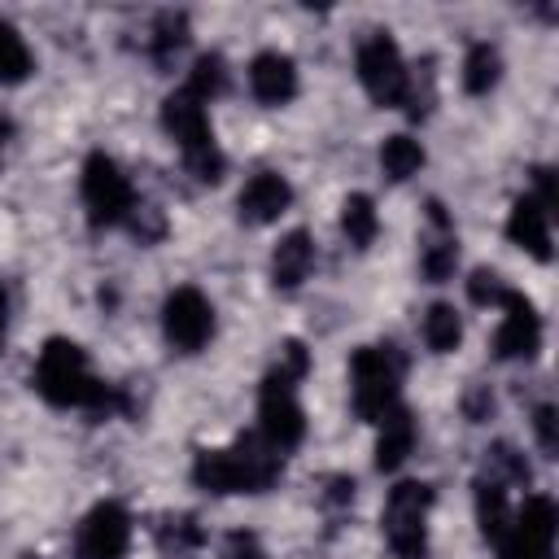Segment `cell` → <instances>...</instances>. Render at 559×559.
<instances>
[{
  "label": "cell",
  "instance_id": "e0dca14e",
  "mask_svg": "<svg viewBox=\"0 0 559 559\" xmlns=\"http://www.w3.org/2000/svg\"><path fill=\"white\" fill-rule=\"evenodd\" d=\"M376 428H380V437H376V467L380 472H397L411 459V450H415V419H411L406 406H393Z\"/></svg>",
  "mask_w": 559,
  "mask_h": 559
},
{
  "label": "cell",
  "instance_id": "d6986e66",
  "mask_svg": "<svg viewBox=\"0 0 559 559\" xmlns=\"http://www.w3.org/2000/svg\"><path fill=\"white\" fill-rule=\"evenodd\" d=\"M476 524H480V537L498 546V537L507 533L511 524V502H507V485L493 480V476H480L476 480Z\"/></svg>",
  "mask_w": 559,
  "mask_h": 559
},
{
  "label": "cell",
  "instance_id": "4316f807",
  "mask_svg": "<svg viewBox=\"0 0 559 559\" xmlns=\"http://www.w3.org/2000/svg\"><path fill=\"white\" fill-rule=\"evenodd\" d=\"M183 39H188V22H183L179 13H162V17H157V31H153V57L166 66V61L183 48Z\"/></svg>",
  "mask_w": 559,
  "mask_h": 559
},
{
  "label": "cell",
  "instance_id": "9c48e42d",
  "mask_svg": "<svg viewBox=\"0 0 559 559\" xmlns=\"http://www.w3.org/2000/svg\"><path fill=\"white\" fill-rule=\"evenodd\" d=\"M555 502L546 493H528L498 537V559H555Z\"/></svg>",
  "mask_w": 559,
  "mask_h": 559
},
{
  "label": "cell",
  "instance_id": "f1b7e54d",
  "mask_svg": "<svg viewBox=\"0 0 559 559\" xmlns=\"http://www.w3.org/2000/svg\"><path fill=\"white\" fill-rule=\"evenodd\" d=\"M533 432H537L542 454H555L559 450V441H555V406H537L533 411Z\"/></svg>",
  "mask_w": 559,
  "mask_h": 559
},
{
  "label": "cell",
  "instance_id": "8992f818",
  "mask_svg": "<svg viewBox=\"0 0 559 559\" xmlns=\"http://www.w3.org/2000/svg\"><path fill=\"white\" fill-rule=\"evenodd\" d=\"M428 511H432V485L424 480H397L384 498V542L397 559H424L428 550Z\"/></svg>",
  "mask_w": 559,
  "mask_h": 559
},
{
  "label": "cell",
  "instance_id": "4dcf8cb0",
  "mask_svg": "<svg viewBox=\"0 0 559 559\" xmlns=\"http://www.w3.org/2000/svg\"><path fill=\"white\" fill-rule=\"evenodd\" d=\"M197 542H201V528L192 520H179L175 528H162V546H175L179 550V546H197Z\"/></svg>",
  "mask_w": 559,
  "mask_h": 559
},
{
  "label": "cell",
  "instance_id": "9a60e30c",
  "mask_svg": "<svg viewBox=\"0 0 559 559\" xmlns=\"http://www.w3.org/2000/svg\"><path fill=\"white\" fill-rule=\"evenodd\" d=\"M249 92L262 105H288L297 96V66L288 52H258L249 61Z\"/></svg>",
  "mask_w": 559,
  "mask_h": 559
},
{
  "label": "cell",
  "instance_id": "8fae6325",
  "mask_svg": "<svg viewBox=\"0 0 559 559\" xmlns=\"http://www.w3.org/2000/svg\"><path fill=\"white\" fill-rule=\"evenodd\" d=\"M131 546V515L122 502H96L74 537L79 559H122Z\"/></svg>",
  "mask_w": 559,
  "mask_h": 559
},
{
  "label": "cell",
  "instance_id": "f546056e",
  "mask_svg": "<svg viewBox=\"0 0 559 559\" xmlns=\"http://www.w3.org/2000/svg\"><path fill=\"white\" fill-rule=\"evenodd\" d=\"M227 559H262V546L253 533H227Z\"/></svg>",
  "mask_w": 559,
  "mask_h": 559
},
{
  "label": "cell",
  "instance_id": "6da1fadb",
  "mask_svg": "<svg viewBox=\"0 0 559 559\" xmlns=\"http://www.w3.org/2000/svg\"><path fill=\"white\" fill-rule=\"evenodd\" d=\"M35 393L48 406H61V411H92V415L127 411V393L118 384L100 380L92 371L87 354L66 336H52L39 349V358H35Z\"/></svg>",
  "mask_w": 559,
  "mask_h": 559
},
{
  "label": "cell",
  "instance_id": "2e32d148",
  "mask_svg": "<svg viewBox=\"0 0 559 559\" xmlns=\"http://www.w3.org/2000/svg\"><path fill=\"white\" fill-rule=\"evenodd\" d=\"M428 218H432L437 236H428V240H424L419 271H424V280H428V284H445V280L454 275V266H459V240H454V227H450V218H445L441 201H428Z\"/></svg>",
  "mask_w": 559,
  "mask_h": 559
},
{
  "label": "cell",
  "instance_id": "5bb4252c",
  "mask_svg": "<svg viewBox=\"0 0 559 559\" xmlns=\"http://www.w3.org/2000/svg\"><path fill=\"white\" fill-rule=\"evenodd\" d=\"M507 236H511V245H520V249L533 253L537 262H550V258H555V249H550V210H546L533 192L511 205V214H507Z\"/></svg>",
  "mask_w": 559,
  "mask_h": 559
},
{
  "label": "cell",
  "instance_id": "7c38bea8",
  "mask_svg": "<svg viewBox=\"0 0 559 559\" xmlns=\"http://www.w3.org/2000/svg\"><path fill=\"white\" fill-rule=\"evenodd\" d=\"M502 310V323L493 332V358L511 362V358H533L537 345H542V314L537 306L511 288V297L498 306Z\"/></svg>",
  "mask_w": 559,
  "mask_h": 559
},
{
  "label": "cell",
  "instance_id": "d4e9b609",
  "mask_svg": "<svg viewBox=\"0 0 559 559\" xmlns=\"http://www.w3.org/2000/svg\"><path fill=\"white\" fill-rule=\"evenodd\" d=\"M419 166H424V148H419V140H411V135H389V140L380 144V170H384L393 183L411 179Z\"/></svg>",
  "mask_w": 559,
  "mask_h": 559
},
{
  "label": "cell",
  "instance_id": "7402d4cb",
  "mask_svg": "<svg viewBox=\"0 0 559 559\" xmlns=\"http://www.w3.org/2000/svg\"><path fill=\"white\" fill-rule=\"evenodd\" d=\"M459 341H463V314L454 306H445V301L428 306L424 310V345L432 354H450Z\"/></svg>",
  "mask_w": 559,
  "mask_h": 559
},
{
  "label": "cell",
  "instance_id": "83f0119b",
  "mask_svg": "<svg viewBox=\"0 0 559 559\" xmlns=\"http://www.w3.org/2000/svg\"><path fill=\"white\" fill-rule=\"evenodd\" d=\"M467 297H472L476 306H502V301L511 297V288L502 284L498 271H472V280H467Z\"/></svg>",
  "mask_w": 559,
  "mask_h": 559
},
{
  "label": "cell",
  "instance_id": "30bf717a",
  "mask_svg": "<svg viewBox=\"0 0 559 559\" xmlns=\"http://www.w3.org/2000/svg\"><path fill=\"white\" fill-rule=\"evenodd\" d=\"M162 332H166V345L179 349V354L205 349L210 336H214V306H210V297L201 288H192V284L175 288L166 297V306H162Z\"/></svg>",
  "mask_w": 559,
  "mask_h": 559
},
{
  "label": "cell",
  "instance_id": "4fadbf2b",
  "mask_svg": "<svg viewBox=\"0 0 559 559\" xmlns=\"http://www.w3.org/2000/svg\"><path fill=\"white\" fill-rule=\"evenodd\" d=\"M288 205H293V188H288V179L275 175V170H258V175L240 188V197H236L240 223H249V227H266V223H275Z\"/></svg>",
  "mask_w": 559,
  "mask_h": 559
},
{
  "label": "cell",
  "instance_id": "cb8c5ba5",
  "mask_svg": "<svg viewBox=\"0 0 559 559\" xmlns=\"http://www.w3.org/2000/svg\"><path fill=\"white\" fill-rule=\"evenodd\" d=\"M183 92H192L201 105L214 100V96H223V92H227V61H223L218 52H201V57L192 61V70H188Z\"/></svg>",
  "mask_w": 559,
  "mask_h": 559
},
{
  "label": "cell",
  "instance_id": "44dd1931",
  "mask_svg": "<svg viewBox=\"0 0 559 559\" xmlns=\"http://www.w3.org/2000/svg\"><path fill=\"white\" fill-rule=\"evenodd\" d=\"M498 79H502V57H498V48L485 44V39L472 44L467 57H463V87H467L472 96H485Z\"/></svg>",
  "mask_w": 559,
  "mask_h": 559
},
{
  "label": "cell",
  "instance_id": "ffe728a7",
  "mask_svg": "<svg viewBox=\"0 0 559 559\" xmlns=\"http://www.w3.org/2000/svg\"><path fill=\"white\" fill-rule=\"evenodd\" d=\"M341 231L349 236L354 249H367V245L376 240V231H380V214H376V201H371L367 192L345 197V205H341Z\"/></svg>",
  "mask_w": 559,
  "mask_h": 559
},
{
  "label": "cell",
  "instance_id": "ac0fdd59",
  "mask_svg": "<svg viewBox=\"0 0 559 559\" xmlns=\"http://www.w3.org/2000/svg\"><path fill=\"white\" fill-rule=\"evenodd\" d=\"M310 266H314V245H310V236L297 227V231H288V236H280V245H275V253H271V280H275V288H297L306 275H310Z\"/></svg>",
  "mask_w": 559,
  "mask_h": 559
},
{
  "label": "cell",
  "instance_id": "603a6c76",
  "mask_svg": "<svg viewBox=\"0 0 559 559\" xmlns=\"http://www.w3.org/2000/svg\"><path fill=\"white\" fill-rule=\"evenodd\" d=\"M31 70H35V57H31L26 39L17 35L13 22L0 17V83H22V79H31Z\"/></svg>",
  "mask_w": 559,
  "mask_h": 559
},
{
  "label": "cell",
  "instance_id": "3957f363",
  "mask_svg": "<svg viewBox=\"0 0 559 559\" xmlns=\"http://www.w3.org/2000/svg\"><path fill=\"white\" fill-rule=\"evenodd\" d=\"M284 454H275L258 432L236 437L223 450H201L192 463V480L205 493H262L280 480Z\"/></svg>",
  "mask_w": 559,
  "mask_h": 559
},
{
  "label": "cell",
  "instance_id": "836d02e7",
  "mask_svg": "<svg viewBox=\"0 0 559 559\" xmlns=\"http://www.w3.org/2000/svg\"><path fill=\"white\" fill-rule=\"evenodd\" d=\"M4 135H9V122L0 118V148H4Z\"/></svg>",
  "mask_w": 559,
  "mask_h": 559
},
{
  "label": "cell",
  "instance_id": "277c9868",
  "mask_svg": "<svg viewBox=\"0 0 559 559\" xmlns=\"http://www.w3.org/2000/svg\"><path fill=\"white\" fill-rule=\"evenodd\" d=\"M402 371H406V358L397 345H362L354 358H349V397H354V415L367 419V424H380L397 402L402 393Z\"/></svg>",
  "mask_w": 559,
  "mask_h": 559
},
{
  "label": "cell",
  "instance_id": "52a82bcc",
  "mask_svg": "<svg viewBox=\"0 0 559 559\" xmlns=\"http://www.w3.org/2000/svg\"><path fill=\"white\" fill-rule=\"evenodd\" d=\"M83 210H87V223L100 231V227H118V223H131L135 214V188L131 179L122 175V166L109 157V153H92L83 162Z\"/></svg>",
  "mask_w": 559,
  "mask_h": 559
},
{
  "label": "cell",
  "instance_id": "d6a6232c",
  "mask_svg": "<svg viewBox=\"0 0 559 559\" xmlns=\"http://www.w3.org/2000/svg\"><path fill=\"white\" fill-rule=\"evenodd\" d=\"M4 332H9V293L0 284V345H4Z\"/></svg>",
  "mask_w": 559,
  "mask_h": 559
},
{
  "label": "cell",
  "instance_id": "7a4b0ae2",
  "mask_svg": "<svg viewBox=\"0 0 559 559\" xmlns=\"http://www.w3.org/2000/svg\"><path fill=\"white\" fill-rule=\"evenodd\" d=\"M310 371V354L301 341H284L280 362L266 371L262 389H258V437L275 450L288 454L301 445L306 437V411L297 402V380Z\"/></svg>",
  "mask_w": 559,
  "mask_h": 559
},
{
  "label": "cell",
  "instance_id": "484cf974",
  "mask_svg": "<svg viewBox=\"0 0 559 559\" xmlns=\"http://www.w3.org/2000/svg\"><path fill=\"white\" fill-rule=\"evenodd\" d=\"M485 467H489V476L493 480H515V485H528V463H524V454L515 450V445H507V441H498V445H489L485 450Z\"/></svg>",
  "mask_w": 559,
  "mask_h": 559
},
{
  "label": "cell",
  "instance_id": "5b68a950",
  "mask_svg": "<svg viewBox=\"0 0 559 559\" xmlns=\"http://www.w3.org/2000/svg\"><path fill=\"white\" fill-rule=\"evenodd\" d=\"M162 127H166V135L179 144V153H183V166L201 179V183H218L223 179V153H218V144H214V131H210V114H205V105L192 96V92H170L166 100H162Z\"/></svg>",
  "mask_w": 559,
  "mask_h": 559
},
{
  "label": "cell",
  "instance_id": "1f68e13d",
  "mask_svg": "<svg viewBox=\"0 0 559 559\" xmlns=\"http://www.w3.org/2000/svg\"><path fill=\"white\" fill-rule=\"evenodd\" d=\"M489 411H493V393H489V389H472V393H467V415L480 424Z\"/></svg>",
  "mask_w": 559,
  "mask_h": 559
},
{
  "label": "cell",
  "instance_id": "ba28073f",
  "mask_svg": "<svg viewBox=\"0 0 559 559\" xmlns=\"http://www.w3.org/2000/svg\"><path fill=\"white\" fill-rule=\"evenodd\" d=\"M358 83L367 87V96L384 109H397V105H411V70L402 61V48L393 44L389 31H371L362 44H358Z\"/></svg>",
  "mask_w": 559,
  "mask_h": 559
}]
</instances>
